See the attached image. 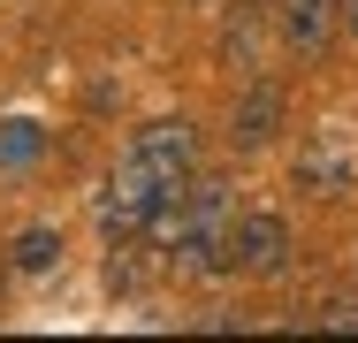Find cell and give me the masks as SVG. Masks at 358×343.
Segmentation results:
<instances>
[{"instance_id": "obj_9", "label": "cell", "mask_w": 358, "mask_h": 343, "mask_svg": "<svg viewBox=\"0 0 358 343\" xmlns=\"http://www.w3.org/2000/svg\"><path fill=\"white\" fill-rule=\"evenodd\" d=\"M313 328H358V298H328V305L313 313Z\"/></svg>"}, {"instance_id": "obj_5", "label": "cell", "mask_w": 358, "mask_h": 343, "mask_svg": "<svg viewBox=\"0 0 358 343\" xmlns=\"http://www.w3.org/2000/svg\"><path fill=\"white\" fill-rule=\"evenodd\" d=\"M336 23H343V0H282V46L289 54H328V38H336Z\"/></svg>"}, {"instance_id": "obj_4", "label": "cell", "mask_w": 358, "mask_h": 343, "mask_svg": "<svg viewBox=\"0 0 358 343\" xmlns=\"http://www.w3.org/2000/svg\"><path fill=\"white\" fill-rule=\"evenodd\" d=\"M351 176H358V153H351L336 130H328V137H313V145L297 153V191H313V199H336Z\"/></svg>"}, {"instance_id": "obj_6", "label": "cell", "mask_w": 358, "mask_h": 343, "mask_svg": "<svg viewBox=\"0 0 358 343\" xmlns=\"http://www.w3.org/2000/svg\"><path fill=\"white\" fill-rule=\"evenodd\" d=\"M62 267V229H23L15 237V274H46Z\"/></svg>"}, {"instance_id": "obj_7", "label": "cell", "mask_w": 358, "mask_h": 343, "mask_svg": "<svg viewBox=\"0 0 358 343\" xmlns=\"http://www.w3.org/2000/svg\"><path fill=\"white\" fill-rule=\"evenodd\" d=\"M221 46H229V62H259V0H244V8H236V15H229V38H221Z\"/></svg>"}, {"instance_id": "obj_10", "label": "cell", "mask_w": 358, "mask_h": 343, "mask_svg": "<svg viewBox=\"0 0 358 343\" xmlns=\"http://www.w3.org/2000/svg\"><path fill=\"white\" fill-rule=\"evenodd\" d=\"M343 31H351V38H358V0H343Z\"/></svg>"}, {"instance_id": "obj_2", "label": "cell", "mask_w": 358, "mask_h": 343, "mask_svg": "<svg viewBox=\"0 0 358 343\" xmlns=\"http://www.w3.org/2000/svg\"><path fill=\"white\" fill-rule=\"evenodd\" d=\"M229 267L236 274H282L289 267V221L282 214H244L229 229Z\"/></svg>"}, {"instance_id": "obj_8", "label": "cell", "mask_w": 358, "mask_h": 343, "mask_svg": "<svg viewBox=\"0 0 358 343\" xmlns=\"http://www.w3.org/2000/svg\"><path fill=\"white\" fill-rule=\"evenodd\" d=\"M38 145H46V137H38V122H0V160H8V168L38 160Z\"/></svg>"}, {"instance_id": "obj_3", "label": "cell", "mask_w": 358, "mask_h": 343, "mask_svg": "<svg viewBox=\"0 0 358 343\" xmlns=\"http://www.w3.org/2000/svg\"><path fill=\"white\" fill-rule=\"evenodd\" d=\"M275 130H282V84L259 76V84H244L236 107H229V145H236V153H259Z\"/></svg>"}, {"instance_id": "obj_1", "label": "cell", "mask_w": 358, "mask_h": 343, "mask_svg": "<svg viewBox=\"0 0 358 343\" xmlns=\"http://www.w3.org/2000/svg\"><path fill=\"white\" fill-rule=\"evenodd\" d=\"M130 160H145L168 191L176 183H191V160H199V130L183 122V115H160V122H145L138 145H130Z\"/></svg>"}]
</instances>
